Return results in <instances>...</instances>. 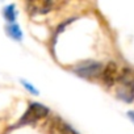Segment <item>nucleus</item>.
<instances>
[{"instance_id":"8","label":"nucleus","mask_w":134,"mask_h":134,"mask_svg":"<svg viewBox=\"0 0 134 134\" xmlns=\"http://www.w3.org/2000/svg\"><path fill=\"white\" fill-rule=\"evenodd\" d=\"M21 83H23V86H24V87H25V88H26V90H28L30 93H33V95H38V91H37V90H36L33 86H30L28 82H25V80H21Z\"/></svg>"},{"instance_id":"5","label":"nucleus","mask_w":134,"mask_h":134,"mask_svg":"<svg viewBox=\"0 0 134 134\" xmlns=\"http://www.w3.org/2000/svg\"><path fill=\"white\" fill-rule=\"evenodd\" d=\"M55 7L54 2H45V0H40V2H28L26 3V11L30 15H46L50 11H53Z\"/></svg>"},{"instance_id":"1","label":"nucleus","mask_w":134,"mask_h":134,"mask_svg":"<svg viewBox=\"0 0 134 134\" xmlns=\"http://www.w3.org/2000/svg\"><path fill=\"white\" fill-rule=\"evenodd\" d=\"M116 95L120 100L125 103H131L134 100V71L130 69H124L116 82Z\"/></svg>"},{"instance_id":"10","label":"nucleus","mask_w":134,"mask_h":134,"mask_svg":"<svg viewBox=\"0 0 134 134\" xmlns=\"http://www.w3.org/2000/svg\"><path fill=\"white\" fill-rule=\"evenodd\" d=\"M127 116H129V118L134 122V112H127Z\"/></svg>"},{"instance_id":"7","label":"nucleus","mask_w":134,"mask_h":134,"mask_svg":"<svg viewBox=\"0 0 134 134\" xmlns=\"http://www.w3.org/2000/svg\"><path fill=\"white\" fill-rule=\"evenodd\" d=\"M3 15H4V17L7 19V21H8V23L13 24V21L16 20V11H15V5H13V4L7 5V7L4 8Z\"/></svg>"},{"instance_id":"6","label":"nucleus","mask_w":134,"mask_h":134,"mask_svg":"<svg viewBox=\"0 0 134 134\" xmlns=\"http://www.w3.org/2000/svg\"><path fill=\"white\" fill-rule=\"evenodd\" d=\"M7 30H8V34H9L12 38H15V40H17V41H20V40L23 38V33H21V29L19 28V25L11 24V25H8Z\"/></svg>"},{"instance_id":"9","label":"nucleus","mask_w":134,"mask_h":134,"mask_svg":"<svg viewBox=\"0 0 134 134\" xmlns=\"http://www.w3.org/2000/svg\"><path fill=\"white\" fill-rule=\"evenodd\" d=\"M63 134H78V133H76L75 130H72L69 125H67V127H66V130H64V133H63Z\"/></svg>"},{"instance_id":"2","label":"nucleus","mask_w":134,"mask_h":134,"mask_svg":"<svg viewBox=\"0 0 134 134\" xmlns=\"http://www.w3.org/2000/svg\"><path fill=\"white\" fill-rule=\"evenodd\" d=\"M49 114V109L40 104V103H30L26 112L24 113L23 118L20 120V124L21 125H26V124H34L37 122L38 120H42V118H46Z\"/></svg>"},{"instance_id":"3","label":"nucleus","mask_w":134,"mask_h":134,"mask_svg":"<svg viewBox=\"0 0 134 134\" xmlns=\"http://www.w3.org/2000/svg\"><path fill=\"white\" fill-rule=\"evenodd\" d=\"M103 70H104V66L100 62H93V60L83 62V63H79L78 66L74 67V71L79 76H83V78H97V76H101Z\"/></svg>"},{"instance_id":"4","label":"nucleus","mask_w":134,"mask_h":134,"mask_svg":"<svg viewBox=\"0 0 134 134\" xmlns=\"http://www.w3.org/2000/svg\"><path fill=\"white\" fill-rule=\"evenodd\" d=\"M120 76V71H118V66L114 62H109L101 72V79L104 82V84L107 87H112L116 86V82Z\"/></svg>"}]
</instances>
